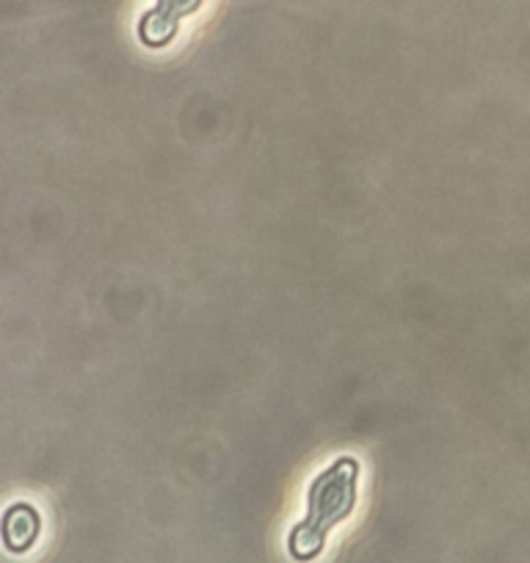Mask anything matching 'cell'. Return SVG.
Segmentation results:
<instances>
[{"label":"cell","instance_id":"6da1fadb","mask_svg":"<svg viewBox=\"0 0 530 563\" xmlns=\"http://www.w3.org/2000/svg\"><path fill=\"white\" fill-rule=\"evenodd\" d=\"M362 464L356 456H338L318 470L307 484L305 517L290 528L288 552L294 561L310 563L323 555L334 528L354 514L360 500Z\"/></svg>","mask_w":530,"mask_h":563},{"label":"cell","instance_id":"7a4b0ae2","mask_svg":"<svg viewBox=\"0 0 530 563\" xmlns=\"http://www.w3.org/2000/svg\"><path fill=\"white\" fill-rule=\"evenodd\" d=\"M205 0H155V7L147 9L139 20V40L150 51H164L180 34L183 20L197 14Z\"/></svg>","mask_w":530,"mask_h":563}]
</instances>
